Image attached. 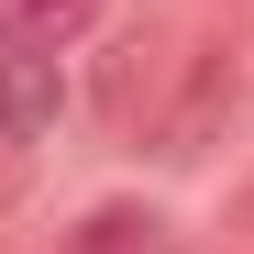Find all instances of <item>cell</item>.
Wrapping results in <instances>:
<instances>
[{
  "label": "cell",
  "mask_w": 254,
  "mask_h": 254,
  "mask_svg": "<svg viewBox=\"0 0 254 254\" xmlns=\"http://www.w3.org/2000/svg\"><path fill=\"white\" fill-rule=\"evenodd\" d=\"M243 122H254V22H232L199 56H177V77L155 100V155L166 166H210Z\"/></svg>",
  "instance_id": "obj_1"
},
{
  "label": "cell",
  "mask_w": 254,
  "mask_h": 254,
  "mask_svg": "<svg viewBox=\"0 0 254 254\" xmlns=\"http://www.w3.org/2000/svg\"><path fill=\"white\" fill-rule=\"evenodd\" d=\"M166 77H177V33H166V22L111 33V56H100V77H89L100 133H144V122H155V100H166Z\"/></svg>",
  "instance_id": "obj_2"
},
{
  "label": "cell",
  "mask_w": 254,
  "mask_h": 254,
  "mask_svg": "<svg viewBox=\"0 0 254 254\" xmlns=\"http://www.w3.org/2000/svg\"><path fill=\"white\" fill-rule=\"evenodd\" d=\"M56 111H66V66L56 56H0V155L45 144Z\"/></svg>",
  "instance_id": "obj_3"
},
{
  "label": "cell",
  "mask_w": 254,
  "mask_h": 254,
  "mask_svg": "<svg viewBox=\"0 0 254 254\" xmlns=\"http://www.w3.org/2000/svg\"><path fill=\"white\" fill-rule=\"evenodd\" d=\"M56 254H188V243H177V221H166V210H144V199H100Z\"/></svg>",
  "instance_id": "obj_4"
},
{
  "label": "cell",
  "mask_w": 254,
  "mask_h": 254,
  "mask_svg": "<svg viewBox=\"0 0 254 254\" xmlns=\"http://www.w3.org/2000/svg\"><path fill=\"white\" fill-rule=\"evenodd\" d=\"M111 0H0V56H66Z\"/></svg>",
  "instance_id": "obj_5"
},
{
  "label": "cell",
  "mask_w": 254,
  "mask_h": 254,
  "mask_svg": "<svg viewBox=\"0 0 254 254\" xmlns=\"http://www.w3.org/2000/svg\"><path fill=\"white\" fill-rule=\"evenodd\" d=\"M0 210H11V166H0Z\"/></svg>",
  "instance_id": "obj_6"
},
{
  "label": "cell",
  "mask_w": 254,
  "mask_h": 254,
  "mask_svg": "<svg viewBox=\"0 0 254 254\" xmlns=\"http://www.w3.org/2000/svg\"><path fill=\"white\" fill-rule=\"evenodd\" d=\"M243 254H254V243H243Z\"/></svg>",
  "instance_id": "obj_7"
}]
</instances>
